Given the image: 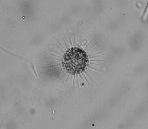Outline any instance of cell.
<instances>
[{
    "instance_id": "6da1fadb",
    "label": "cell",
    "mask_w": 148,
    "mask_h": 129,
    "mask_svg": "<svg viewBox=\"0 0 148 129\" xmlns=\"http://www.w3.org/2000/svg\"><path fill=\"white\" fill-rule=\"evenodd\" d=\"M88 63V57L84 50L72 48L64 54L62 65L67 73L75 75L84 71Z\"/></svg>"
}]
</instances>
